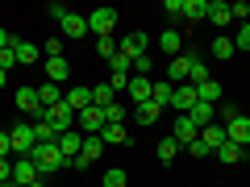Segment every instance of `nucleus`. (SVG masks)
<instances>
[{
  "label": "nucleus",
  "mask_w": 250,
  "mask_h": 187,
  "mask_svg": "<svg viewBox=\"0 0 250 187\" xmlns=\"http://www.w3.org/2000/svg\"><path fill=\"white\" fill-rule=\"evenodd\" d=\"M121 121H125V104L117 100V104H108V108H104V125H121Z\"/></svg>",
  "instance_id": "obj_35"
},
{
  "label": "nucleus",
  "mask_w": 250,
  "mask_h": 187,
  "mask_svg": "<svg viewBox=\"0 0 250 187\" xmlns=\"http://www.w3.org/2000/svg\"><path fill=\"white\" fill-rule=\"evenodd\" d=\"M129 71H134V58H125V54L117 50L113 58H108V75H129Z\"/></svg>",
  "instance_id": "obj_32"
},
{
  "label": "nucleus",
  "mask_w": 250,
  "mask_h": 187,
  "mask_svg": "<svg viewBox=\"0 0 250 187\" xmlns=\"http://www.w3.org/2000/svg\"><path fill=\"white\" fill-rule=\"evenodd\" d=\"M62 100L75 108V112H83V108H92V88H83V83H75V88L62 92Z\"/></svg>",
  "instance_id": "obj_15"
},
{
  "label": "nucleus",
  "mask_w": 250,
  "mask_h": 187,
  "mask_svg": "<svg viewBox=\"0 0 250 187\" xmlns=\"http://www.w3.org/2000/svg\"><path fill=\"white\" fill-rule=\"evenodd\" d=\"M150 88H154V79H146V75H138V79H129V88H125V96L134 100V108H138V104H146V100H150Z\"/></svg>",
  "instance_id": "obj_14"
},
{
  "label": "nucleus",
  "mask_w": 250,
  "mask_h": 187,
  "mask_svg": "<svg viewBox=\"0 0 250 187\" xmlns=\"http://www.w3.org/2000/svg\"><path fill=\"white\" fill-rule=\"evenodd\" d=\"M184 116H188L192 125H196V129H205V125H213L217 108H213V104H200V100H196V104H192V112H184Z\"/></svg>",
  "instance_id": "obj_20"
},
{
  "label": "nucleus",
  "mask_w": 250,
  "mask_h": 187,
  "mask_svg": "<svg viewBox=\"0 0 250 187\" xmlns=\"http://www.w3.org/2000/svg\"><path fill=\"white\" fill-rule=\"evenodd\" d=\"M200 142H205L208 146V150H217V146H225V142H229V137H225V125H205V129H200Z\"/></svg>",
  "instance_id": "obj_22"
},
{
  "label": "nucleus",
  "mask_w": 250,
  "mask_h": 187,
  "mask_svg": "<svg viewBox=\"0 0 250 187\" xmlns=\"http://www.w3.org/2000/svg\"><path fill=\"white\" fill-rule=\"evenodd\" d=\"M184 17L196 25V21H208V0H184Z\"/></svg>",
  "instance_id": "obj_27"
},
{
  "label": "nucleus",
  "mask_w": 250,
  "mask_h": 187,
  "mask_svg": "<svg viewBox=\"0 0 250 187\" xmlns=\"http://www.w3.org/2000/svg\"><path fill=\"white\" fill-rule=\"evenodd\" d=\"M104 150H108V146L100 142V137H83V150H80V158H75V162H67V167H71V170H83V167H92V162H96Z\"/></svg>",
  "instance_id": "obj_5"
},
{
  "label": "nucleus",
  "mask_w": 250,
  "mask_h": 187,
  "mask_svg": "<svg viewBox=\"0 0 250 187\" xmlns=\"http://www.w3.org/2000/svg\"><path fill=\"white\" fill-rule=\"evenodd\" d=\"M9 67H17V54H13V46H9V50H0V71H9Z\"/></svg>",
  "instance_id": "obj_42"
},
{
  "label": "nucleus",
  "mask_w": 250,
  "mask_h": 187,
  "mask_svg": "<svg viewBox=\"0 0 250 187\" xmlns=\"http://www.w3.org/2000/svg\"><path fill=\"white\" fill-rule=\"evenodd\" d=\"M38 104H42V108L62 104V92H59V83H50V79H42V83H38Z\"/></svg>",
  "instance_id": "obj_19"
},
{
  "label": "nucleus",
  "mask_w": 250,
  "mask_h": 187,
  "mask_svg": "<svg viewBox=\"0 0 250 187\" xmlns=\"http://www.w3.org/2000/svg\"><path fill=\"white\" fill-rule=\"evenodd\" d=\"M42 58H62V42H59V37L42 42Z\"/></svg>",
  "instance_id": "obj_38"
},
{
  "label": "nucleus",
  "mask_w": 250,
  "mask_h": 187,
  "mask_svg": "<svg viewBox=\"0 0 250 187\" xmlns=\"http://www.w3.org/2000/svg\"><path fill=\"white\" fill-rule=\"evenodd\" d=\"M75 129H80L83 137H100L104 133V108H83V112H75Z\"/></svg>",
  "instance_id": "obj_3"
},
{
  "label": "nucleus",
  "mask_w": 250,
  "mask_h": 187,
  "mask_svg": "<svg viewBox=\"0 0 250 187\" xmlns=\"http://www.w3.org/2000/svg\"><path fill=\"white\" fill-rule=\"evenodd\" d=\"M246 25H250V21H246Z\"/></svg>",
  "instance_id": "obj_50"
},
{
  "label": "nucleus",
  "mask_w": 250,
  "mask_h": 187,
  "mask_svg": "<svg viewBox=\"0 0 250 187\" xmlns=\"http://www.w3.org/2000/svg\"><path fill=\"white\" fill-rule=\"evenodd\" d=\"M171 96H175V88H171L167 79H154V88H150V100L159 108H171Z\"/></svg>",
  "instance_id": "obj_26"
},
{
  "label": "nucleus",
  "mask_w": 250,
  "mask_h": 187,
  "mask_svg": "<svg viewBox=\"0 0 250 187\" xmlns=\"http://www.w3.org/2000/svg\"><path fill=\"white\" fill-rule=\"evenodd\" d=\"M179 150H184V146H179L175 137H163V142H159V162H175Z\"/></svg>",
  "instance_id": "obj_33"
},
{
  "label": "nucleus",
  "mask_w": 250,
  "mask_h": 187,
  "mask_svg": "<svg viewBox=\"0 0 250 187\" xmlns=\"http://www.w3.org/2000/svg\"><path fill=\"white\" fill-rule=\"evenodd\" d=\"M4 83H9V71H0V88H4Z\"/></svg>",
  "instance_id": "obj_47"
},
{
  "label": "nucleus",
  "mask_w": 250,
  "mask_h": 187,
  "mask_svg": "<svg viewBox=\"0 0 250 187\" xmlns=\"http://www.w3.org/2000/svg\"><path fill=\"white\" fill-rule=\"evenodd\" d=\"M163 79H167L171 88L188 83V54H179V58H171V62H167V75H163Z\"/></svg>",
  "instance_id": "obj_17"
},
{
  "label": "nucleus",
  "mask_w": 250,
  "mask_h": 187,
  "mask_svg": "<svg viewBox=\"0 0 250 187\" xmlns=\"http://www.w3.org/2000/svg\"><path fill=\"white\" fill-rule=\"evenodd\" d=\"M208 21H213V25H229L233 21V13H229V4H225V0H208Z\"/></svg>",
  "instance_id": "obj_24"
},
{
  "label": "nucleus",
  "mask_w": 250,
  "mask_h": 187,
  "mask_svg": "<svg viewBox=\"0 0 250 187\" xmlns=\"http://www.w3.org/2000/svg\"><path fill=\"white\" fill-rule=\"evenodd\" d=\"M29 187H46V183H42V179H38V183H29Z\"/></svg>",
  "instance_id": "obj_48"
},
{
  "label": "nucleus",
  "mask_w": 250,
  "mask_h": 187,
  "mask_svg": "<svg viewBox=\"0 0 250 187\" xmlns=\"http://www.w3.org/2000/svg\"><path fill=\"white\" fill-rule=\"evenodd\" d=\"M188 154H192V158H208V154H213V150H208V146H205V142H200V137H196V142L188 146Z\"/></svg>",
  "instance_id": "obj_40"
},
{
  "label": "nucleus",
  "mask_w": 250,
  "mask_h": 187,
  "mask_svg": "<svg viewBox=\"0 0 250 187\" xmlns=\"http://www.w3.org/2000/svg\"><path fill=\"white\" fill-rule=\"evenodd\" d=\"M150 71H154V58H150V54L134 58V75H146V79H150Z\"/></svg>",
  "instance_id": "obj_37"
},
{
  "label": "nucleus",
  "mask_w": 250,
  "mask_h": 187,
  "mask_svg": "<svg viewBox=\"0 0 250 187\" xmlns=\"http://www.w3.org/2000/svg\"><path fill=\"white\" fill-rule=\"evenodd\" d=\"M225 137H229L233 146H242V150H246V146H250V116H246V112H238L229 125H225Z\"/></svg>",
  "instance_id": "obj_7"
},
{
  "label": "nucleus",
  "mask_w": 250,
  "mask_h": 187,
  "mask_svg": "<svg viewBox=\"0 0 250 187\" xmlns=\"http://www.w3.org/2000/svg\"><path fill=\"white\" fill-rule=\"evenodd\" d=\"M0 187H17V183H0Z\"/></svg>",
  "instance_id": "obj_49"
},
{
  "label": "nucleus",
  "mask_w": 250,
  "mask_h": 187,
  "mask_svg": "<svg viewBox=\"0 0 250 187\" xmlns=\"http://www.w3.org/2000/svg\"><path fill=\"white\" fill-rule=\"evenodd\" d=\"M0 158H13V142H9V129H0Z\"/></svg>",
  "instance_id": "obj_43"
},
{
  "label": "nucleus",
  "mask_w": 250,
  "mask_h": 187,
  "mask_svg": "<svg viewBox=\"0 0 250 187\" xmlns=\"http://www.w3.org/2000/svg\"><path fill=\"white\" fill-rule=\"evenodd\" d=\"M46 13H50L54 21H62V17H67V13H71V9H62V4H50V9H46Z\"/></svg>",
  "instance_id": "obj_46"
},
{
  "label": "nucleus",
  "mask_w": 250,
  "mask_h": 187,
  "mask_svg": "<svg viewBox=\"0 0 250 187\" xmlns=\"http://www.w3.org/2000/svg\"><path fill=\"white\" fill-rule=\"evenodd\" d=\"M217 158H221L225 162V167H238V162H242V154H246V150H242V146H233V142H225V146H217Z\"/></svg>",
  "instance_id": "obj_28"
},
{
  "label": "nucleus",
  "mask_w": 250,
  "mask_h": 187,
  "mask_svg": "<svg viewBox=\"0 0 250 187\" xmlns=\"http://www.w3.org/2000/svg\"><path fill=\"white\" fill-rule=\"evenodd\" d=\"M9 142H13V154H17V158H29V154H34V146H38L34 125H29V121L13 125V129H9Z\"/></svg>",
  "instance_id": "obj_2"
},
{
  "label": "nucleus",
  "mask_w": 250,
  "mask_h": 187,
  "mask_svg": "<svg viewBox=\"0 0 250 187\" xmlns=\"http://www.w3.org/2000/svg\"><path fill=\"white\" fill-rule=\"evenodd\" d=\"M163 13L167 17H184V0H163Z\"/></svg>",
  "instance_id": "obj_39"
},
{
  "label": "nucleus",
  "mask_w": 250,
  "mask_h": 187,
  "mask_svg": "<svg viewBox=\"0 0 250 187\" xmlns=\"http://www.w3.org/2000/svg\"><path fill=\"white\" fill-rule=\"evenodd\" d=\"M171 137H175V142L188 150V146H192V142L200 137V129H196L192 121H188V116H175V129H171Z\"/></svg>",
  "instance_id": "obj_13"
},
{
  "label": "nucleus",
  "mask_w": 250,
  "mask_h": 187,
  "mask_svg": "<svg viewBox=\"0 0 250 187\" xmlns=\"http://www.w3.org/2000/svg\"><path fill=\"white\" fill-rule=\"evenodd\" d=\"M38 167H34V158H13V183L17 187H29V183H38Z\"/></svg>",
  "instance_id": "obj_9"
},
{
  "label": "nucleus",
  "mask_w": 250,
  "mask_h": 187,
  "mask_svg": "<svg viewBox=\"0 0 250 187\" xmlns=\"http://www.w3.org/2000/svg\"><path fill=\"white\" fill-rule=\"evenodd\" d=\"M62 37H71V42H80V37H88V17L83 13H67V17L59 21Z\"/></svg>",
  "instance_id": "obj_8"
},
{
  "label": "nucleus",
  "mask_w": 250,
  "mask_h": 187,
  "mask_svg": "<svg viewBox=\"0 0 250 187\" xmlns=\"http://www.w3.org/2000/svg\"><path fill=\"white\" fill-rule=\"evenodd\" d=\"M208 54H213L217 62H229L233 54H238V46H233V37H225V34H221V37H217L213 46H208Z\"/></svg>",
  "instance_id": "obj_23"
},
{
  "label": "nucleus",
  "mask_w": 250,
  "mask_h": 187,
  "mask_svg": "<svg viewBox=\"0 0 250 187\" xmlns=\"http://www.w3.org/2000/svg\"><path fill=\"white\" fill-rule=\"evenodd\" d=\"M59 150H62V158H67V162H75V158H80V150H83V133H80V129L59 133Z\"/></svg>",
  "instance_id": "obj_11"
},
{
  "label": "nucleus",
  "mask_w": 250,
  "mask_h": 187,
  "mask_svg": "<svg viewBox=\"0 0 250 187\" xmlns=\"http://www.w3.org/2000/svg\"><path fill=\"white\" fill-rule=\"evenodd\" d=\"M146 46H150V37H146L142 29H134V34H125V37H121V54H125V58H142Z\"/></svg>",
  "instance_id": "obj_10"
},
{
  "label": "nucleus",
  "mask_w": 250,
  "mask_h": 187,
  "mask_svg": "<svg viewBox=\"0 0 250 187\" xmlns=\"http://www.w3.org/2000/svg\"><path fill=\"white\" fill-rule=\"evenodd\" d=\"M117 50H121V42H117L113 34H108V37H96V54H100V58H113Z\"/></svg>",
  "instance_id": "obj_34"
},
{
  "label": "nucleus",
  "mask_w": 250,
  "mask_h": 187,
  "mask_svg": "<svg viewBox=\"0 0 250 187\" xmlns=\"http://www.w3.org/2000/svg\"><path fill=\"white\" fill-rule=\"evenodd\" d=\"M104 187H129V183H125V170H121V167L104 170Z\"/></svg>",
  "instance_id": "obj_36"
},
{
  "label": "nucleus",
  "mask_w": 250,
  "mask_h": 187,
  "mask_svg": "<svg viewBox=\"0 0 250 187\" xmlns=\"http://www.w3.org/2000/svg\"><path fill=\"white\" fill-rule=\"evenodd\" d=\"M92 104H96V108H108V104H117V92L108 88V79H104V83H92Z\"/></svg>",
  "instance_id": "obj_25"
},
{
  "label": "nucleus",
  "mask_w": 250,
  "mask_h": 187,
  "mask_svg": "<svg viewBox=\"0 0 250 187\" xmlns=\"http://www.w3.org/2000/svg\"><path fill=\"white\" fill-rule=\"evenodd\" d=\"M34 137H38V146H50V142H59V129L50 121H34Z\"/></svg>",
  "instance_id": "obj_30"
},
{
  "label": "nucleus",
  "mask_w": 250,
  "mask_h": 187,
  "mask_svg": "<svg viewBox=\"0 0 250 187\" xmlns=\"http://www.w3.org/2000/svg\"><path fill=\"white\" fill-rule=\"evenodd\" d=\"M192 104H196V88H192V83H179L175 96H171V108L184 116V112H192Z\"/></svg>",
  "instance_id": "obj_12"
},
{
  "label": "nucleus",
  "mask_w": 250,
  "mask_h": 187,
  "mask_svg": "<svg viewBox=\"0 0 250 187\" xmlns=\"http://www.w3.org/2000/svg\"><path fill=\"white\" fill-rule=\"evenodd\" d=\"M113 29H117V9H108V4H104V9H92L88 13V34L108 37Z\"/></svg>",
  "instance_id": "obj_4"
},
{
  "label": "nucleus",
  "mask_w": 250,
  "mask_h": 187,
  "mask_svg": "<svg viewBox=\"0 0 250 187\" xmlns=\"http://www.w3.org/2000/svg\"><path fill=\"white\" fill-rule=\"evenodd\" d=\"M13 54H17V62L34 67V62L42 58V46H29V42H21V37H13Z\"/></svg>",
  "instance_id": "obj_18"
},
{
  "label": "nucleus",
  "mask_w": 250,
  "mask_h": 187,
  "mask_svg": "<svg viewBox=\"0 0 250 187\" xmlns=\"http://www.w3.org/2000/svg\"><path fill=\"white\" fill-rule=\"evenodd\" d=\"M134 116H138V125H154V121L163 116V108L154 104V100H146V104H138V108H134Z\"/></svg>",
  "instance_id": "obj_29"
},
{
  "label": "nucleus",
  "mask_w": 250,
  "mask_h": 187,
  "mask_svg": "<svg viewBox=\"0 0 250 187\" xmlns=\"http://www.w3.org/2000/svg\"><path fill=\"white\" fill-rule=\"evenodd\" d=\"M46 121L59 129V133H67V129H75V108L62 100V104H54V108H46Z\"/></svg>",
  "instance_id": "obj_6"
},
{
  "label": "nucleus",
  "mask_w": 250,
  "mask_h": 187,
  "mask_svg": "<svg viewBox=\"0 0 250 187\" xmlns=\"http://www.w3.org/2000/svg\"><path fill=\"white\" fill-rule=\"evenodd\" d=\"M34 167H38V175H59L62 167H67V158H62V150H59V142H50V146H34Z\"/></svg>",
  "instance_id": "obj_1"
},
{
  "label": "nucleus",
  "mask_w": 250,
  "mask_h": 187,
  "mask_svg": "<svg viewBox=\"0 0 250 187\" xmlns=\"http://www.w3.org/2000/svg\"><path fill=\"white\" fill-rule=\"evenodd\" d=\"M233 46H238V50H250V25H242V29H238V37H233Z\"/></svg>",
  "instance_id": "obj_41"
},
{
  "label": "nucleus",
  "mask_w": 250,
  "mask_h": 187,
  "mask_svg": "<svg viewBox=\"0 0 250 187\" xmlns=\"http://www.w3.org/2000/svg\"><path fill=\"white\" fill-rule=\"evenodd\" d=\"M0 183H13V158H0Z\"/></svg>",
  "instance_id": "obj_44"
},
{
  "label": "nucleus",
  "mask_w": 250,
  "mask_h": 187,
  "mask_svg": "<svg viewBox=\"0 0 250 187\" xmlns=\"http://www.w3.org/2000/svg\"><path fill=\"white\" fill-rule=\"evenodd\" d=\"M100 142H104V146H129V137H125V125H104Z\"/></svg>",
  "instance_id": "obj_31"
},
{
  "label": "nucleus",
  "mask_w": 250,
  "mask_h": 187,
  "mask_svg": "<svg viewBox=\"0 0 250 187\" xmlns=\"http://www.w3.org/2000/svg\"><path fill=\"white\" fill-rule=\"evenodd\" d=\"M108 88H113V92H125V88H129V75H108Z\"/></svg>",
  "instance_id": "obj_45"
},
{
  "label": "nucleus",
  "mask_w": 250,
  "mask_h": 187,
  "mask_svg": "<svg viewBox=\"0 0 250 187\" xmlns=\"http://www.w3.org/2000/svg\"><path fill=\"white\" fill-rule=\"evenodd\" d=\"M159 50L167 54V58H179V54H184V37H179L175 29H163L159 34Z\"/></svg>",
  "instance_id": "obj_16"
},
{
  "label": "nucleus",
  "mask_w": 250,
  "mask_h": 187,
  "mask_svg": "<svg viewBox=\"0 0 250 187\" xmlns=\"http://www.w3.org/2000/svg\"><path fill=\"white\" fill-rule=\"evenodd\" d=\"M46 79H50V83H67V79H71L67 58H46Z\"/></svg>",
  "instance_id": "obj_21"
}]
</instances>
